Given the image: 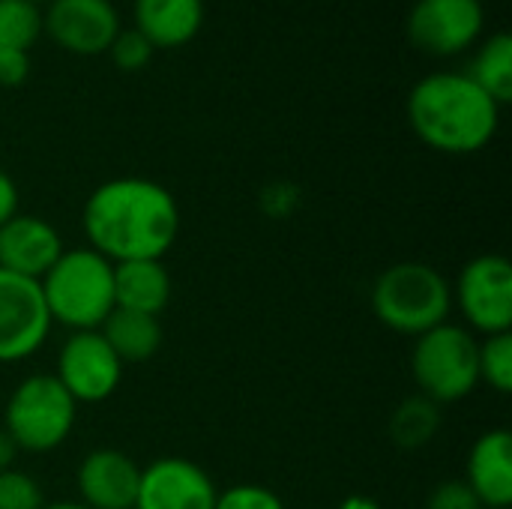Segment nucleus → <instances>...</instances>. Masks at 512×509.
Here are the masks:
<instances>
[{
	"label": "nucleus",
	"mask_w": 512,
	"mask_h": 509,
	"mask_svg": "<svg viewBox=\"0 0 512 509\" xmlns=\"http://www.w3.org/2000/svg\"><path fill=\"white\" fill-rule=\"evenodd\" d=\"M111 57H114V63L120 66V69H126V72H138V69H144L147 63H150V57H153V45L132 27V30H123L120 27V33L114 36V42H111Z\"/></svg>",
	"instance_id": "393cba45"
},
{
	"label": "nucleus",
	"mask_w": 512,
	"mask_h": 509,
	"mask_svg": "<svg viewBox=\"0 0 512 509\" xmlns=\"http://www.w3.org/2000/svg\"><path fill=\"white\" fill-rule=\"evenodd\" d=\"M441 429V405L426 396H408L390 417V438L402 450L426 447Z\"/></svg>",
	"instance_id": "aec40b11"
},
{
	"label": "nucleus",
	"mask_w": 512,
	"mask_h": 509,
	"mask_svg": "<svg viewBox=\"0 0 512 509\" xmlns=\"http://www.w3.org/2000/svg\"><path fill=\"white\" fill-rule=\"evenodd\" d=\"M171 273L162 261L114 264V309L159 318L171 303Z\"/></svg>",
	"instance_id": "f3484780"
},
{
	"label": "nucleus",
	"mask_w": 512,
	"mask_h": 509,
	"mask_svg": "<svg viewBox=\"0 0 512 509\" xmlns=\"http://www.w3.org/2000/svg\"><path fill=\"white\" fill-rule=\"evenodd\" d=\"M54 378L78 405H96L117 393L123 381V363L99 330H78L60 345Z\"/></svg>",
	"instance_id": "6e6552de"
},
{
	"label": "nucleus",
	"mask_w": 512,
	"mask_h": 509,
	"mask_svg": "<svg viewBox=\"0 0 512 509\" xmlns=\"http://www.w3.org/2000/svg\"><path fill=\"white\" fill-rule=\"evenodd\" d=\"M411 375L420 387V396L432 399L435 405H450L471 396L480 387L477 336L453 321L432 327L414 342Z\"/></svg>",
	"instance_id": "39448f33"
},
{
	"label": "nucleus",
	"mask_w": 512,
	"mask_h": 509,
	"mask_svg": "<svg viewBox=\"0 0 512 509\" xmlns=\"http://www.w3.org/2000/svg\"><path fill=\"white\" fill-rule=\"evenodd\" d=\"M408 123L426 147L468 156L495 138L501 105L468 72H432L408 93Z\"/></svg>",
	"instance_id": "f03ea898"
},
{
	"label": "nucleus",
	"mask_w": 512,
	"mask_h": 509,
	"mask_svg": "<svg viewBox=\"0 0 512 509\" xmlns=\"http://www.w3.org/2000/svg\"><path fill=\"white\" fill-rule=\"evenodd\" d=\"M18 213V186L15 180L0 168V225L9 222Z\"/></svg>",
	"instance_id": "cd10ccee"
},
{
	"label": "nucleus",
	"mask_w": 512,
	"mask_h": 509,
	"mask_svg": "<svg viewBox=\"0 0 512 509\" xmlns=\"http://www.w3.org/2000/svg\"><path fill=\"white\" fill-rule=\"evenodd\" d=\"M426 509H483V504L465 480H447L432 489Z\"/></svg>",
	"instance_id": "a878e982"
},
{
	"label": "nucleus",
	"mask_w": 512,
	"mask_h": 509,
	"mask_svg": "<svg viewBox=\"0 0 512 509\" xmlns=\"http://www.w3.org/2000/svg\"><path fill=\"white\" fill-rule=\"evenodd\" d=\"M453 306L465 315L468 327L495 336L510 333L512 327V267L498 252H486L471 258L456 285H453Z\"/></svg>",
	"instance_id": "0eeeda50"
},
{
	"label": "nucleus",
	"mask_w": 512,
	"mask_h": 509,
	"mask_svg": "<svg viewBox=\"0 0 512 509\" xmlns=\"http://www.w3.org/2000/svg\"><path fill=\"white\" fill-rule=\"evenodd\" d=\"M498 105H507L512 99V36L510 33H492L468 72Z\"/></svg>",
	"instance_id": "6ab92c4d"
},
{
	"label": "nucleus",
	"mask_w": 512,
	"mask_h": 509,
	"mask_svg": "<svg viewBox=\"0 0 512 509\" xmlns=\"http://www.w3.org/2000/svg\"><path fill=\"white\" fill-rule=\"evenodd\" d=\"M42 33V12L30 0H0V45L30 51Z\"/></svg>",
	"instance_id": "412c9836"
},
{
	"label": "nucleus",
	"mask_w": 512,
	"mask_h": 509,
	"mask_svg": "<svg viewBox=\"0 0 512 509\" xmlns=\"http://www.w3.org/2000/svg\"><path fill=\"white\" fill-rule=\"evenodd\" d=\"M375 318L402 336H423L432 327L450 321L453 285L423 261H402L387 267L372 285Z\"/></svg>",
	"instance_id": "20e7f679"
},
{
	"label": "nucleus",
	"mask_w": 512,
	"mask_h": 509,
	"mask_svg": "<svg viewBox=\"0 0 512 509\" xmlns=\"http://www.w3.org/2000/svg\"><path fill=\"white\" fill-rule=\"evenodd\" d=\"M78 402L51 372L27 375L3 408V429L21 453H51L72 435Z\"/></svg>",
	"instance_id": "423d86ee"
},
{
	"label": "nucleus",
	"mask_w": 512,
	"mask_h": 509,
	"mask_svg": "<svg viewBox=\"0 0 512 509\" xmlns=\"http://www.w3.org/2000/svg\"><path fill=\"white\" fill-rule=\"evenodd\" d=\"M216 483L210 474L183 456H162L153 465L141 468L138 509H213Z\"/></svg>",
	"instance_id": "9b49d317"
},
{
	"label": "nucleus",
	"mask_w": 512,
	"mask_h": 509,
	"mask_svg": "<svg viewBox=\"0 0 512 509\" xmlns=\"http://www.w3.org/2000/svg\"><path fill=\"white\" fill-rule=\"evenodd\" d=\"M480 384L501 396L512 390V333H495L480 342Z\"/></svg>",
	"instance_id": "4be33fe9"
},
{
	"label": "nucleus",
	"mask_w": 512,
	"mask_h": 509,
	"mask_svg": "<svg viewBox=\"0 0 512 509\" xmlns=\"http://www.w3.org/2000/svg\"><path fill=\"white\" fill-rule=\"evenodd\" d=\"M42 509H90V507H84L81 501H60V504H45Z\"/></svg>",
	"instance_id": "7c9ffc66"
},
{
	"label": "nucleus",
	"mask_w": 512,
	"mask_h": 509,
	"mask_svg": "<svg viewBox=\"0 0 512 509\" xmlns=\"http://www.w3.org/2000/svg\"><path fill=\"white\" fill-rule=\"evenodd\" d=\"M51 333V315L36 279L0 270V363L33 357Z\"/></svg>",
	"instance_id": "1a4fd4ad"
},
{
	"label": "nucleus",
	"mask_w": 512,
	"mask_h": 509,
	"mask_svg": "<svg viewBox=\"0 0 512 509\" xmlns=\"http://www.w3.org/2000/svg\"><path fill=\"white\" fill-rule=\"evenodd\" d=\"M18 447H15V441L6 435V429L0 426V471H9V468H15V459H18Z\"/></svg>",
	"instance_id": "c85d7f7f"
},
{
	"label": "nucleus",
	"mask_w": 512,
	"mask_h": 509,
	"mask_svg": "<svg viewBox=\"0 0 512 509\" xmlns=\"http://www.w3.org/2000/svg\"><path fill=\"white\" fill-rule=\"evenodd\" d=\"M90 249L111 264L162 261L180 234L177 198L147 177H114L99 183L81 210Z\"/></svg>",
	"instance_id": "f257e3e1"
},
{
	"label": "nucleus",
	"mask_w": 512,
	"mask_h": 509,
	"mask_svg": "<svg viewBox=\"0 0 512 509\" xmlns=\"http://www.w3.org/2000/svg\"><path fill=\"white\" fill-rule=\"evenodd\" d=\"M483 24L480 0H417L408 15V36L426 54L453 57L480 39Z\"/></svg>",
	"instance_id": "9d476101"
},
{
	"label": "nucleus",
	"mask_w": 512,
	"mask_h": 509,
	"mask_svg": "<svg viewBox=\"0 0 512 509\" xmlns=\"http://www.w3.org/2000/svg\"><path fill=\"white\" fill-rule=\"evenodd\" d=\"M213 509H285L282 498L258 483H234L216 495Z\"/></svg>",
	"instance_id": "b1692460"
},
{
	"label": "nucleus",
	"mask_w": 512,
	"mask_h": 509,
	"mask_svg": "<svg viewBox=\"0 0 512 509\" xmlns=\"http://www.w3.org/2000/svg\"><path fill=\"white\" fill-rule=\"evenodd\" d=\"M30 75V57L18 48L0 45V87H18Z\"/></svg>",
	"instance_id": "bb28decb"
},
{
	"label": "nucleus",
	"mask_w": 512,
	"mask_h": 509,
	"mask_svg": "<svg viewBox=\"0 0 512 509\" xmlns=\"http://www.w3.org/2000/svg\"><path fill=\"white\" fill-rule=\"evenodd\" d=\"M42 30L72 54H102L120 33V15L111 0H51Z\"/></svg>",
	"instance_id": "f8f14e48"
},
{
	"label": "nucleus",
	"mask_w": 512,
	"mask_h": 509,
	"mask_svg": "<svg viewBox=\"0 0 512 509\" xmlns=\"http://www.w3.org/2000/svg\"><path fill=\"white\" fill-rule=\"evenodd\" d=\"M465 483L483 509H510L512 504V435L510 429L483 432L468 453Z\"/></svg>",
	"instance_id": "2eb2a0df"
},
{
	"label": "nucleus",
	"mask_w": 512,
	"mask_h": 509,
	"mask_svg": "<svg viewBox=\"0 0 512 509\" xmlns=\"http://www.w3.org/2000/svg\"><path fill=\"white\" fill-rule=\"evenodd\" d=\"M30 3H39V0H30ZM48 3H51V0H48Z\"/></svg>",
	"instance_id": "2f4dec72"
},
{
	"label": "nucleus",
	"mask_w": 512,
	"mask_h": 509,
	"mask_svg": "<svg viewBox=\"0 0 512 509\" xmlns=\"http://www.w3.org/2000/svg\"><path fill=\"white\" fill-rule=\"evenodd\" d=\"M51 324L72 333L99 330L114 312V264L96 249H63L54 267L39 279Z\"/></svg>",
	"instance_id": "7ed1b4c3"
},
{
	"label": "nucleus",
	"mask_w": 512,
	"mask_h": 509,
	"mask_svg": "<svg viewBox=\"0 0 512 509\" xmlns=\"http://www.w3.org/2000/svg\"><path fill=\"white\" fill-rule=\"evenodd\" d=\"M60 255L63 237L48 219L15 213L0 225V270L39 282Z\"/></svg>",
	"instance_id": "4468645a"
},
{
	"label": "nucleus",
	"mask_w": 512,
	"mask_h": 509,
	"mask_svg": "<svg viewBox=\"0 0 512 509\" xmlns=\"http://www.w3.org/2000/svg\"><path fill=\"white\" fill-rule=\"evenodd\" d=\"M336 509H384L375 498H369V495H348L342 504Z\"/></svg>",
	"instance_id": "c756f323"
},
{
	"label": "nucleus",
	"mask_w": 512,
	"mask_h": 509,
	"mask_svg": "<svg viewBox=\"0 0 512 509\" xmlns=\"http://www.w3.org/2000/svg\"><path fill=\"white\" fill-rule=\"evenodd\" d=\"M102 339L120 357V363H144L162 348V324L153 315L114 309L99 327Z\"/></svg>",
	"instance_id": "a211bd4d"
},
{
	"label": "nucleus",
	"mask_w": 512,
	"mask_h": 509,
	"mask_svg": "<svg viewBox=\"0 0 512 509\" xmlns=\"http://www.w3.org/2000/svg\"><path fill=\"white\" fill-rule=\"evenodd\" d=\"M132 509H138V507H132Z\"/></svg>",
	"instance_id": "473e14b6"
},
{
	"label": "nucleus",
	"mask_w": 512,
	"mask_h": 509,
	"mask_svg": "<svg viewBox=\"0 0 512 509\" xmlns=\"http://www.w3.org/2000/svg\"><path fill=\"white\" fill-rule=\"evenodd\" d=\"M204 0H135V30L153 48H180L198 36Z\"/></svg>",
	"instance_id": "dca6fc26"
},
{
	"label": "nucleus",
	"mask_w": 512,
	"mask_h": 509,
	"mask_svg": "<svg viewBox=\"0 0 512 509\" xmlns=\"http://www.w3.org/2000/svg\"><path fill=\"white\" fill-rule=\"evenodd\" d=\"M45 507V498H42V489L39 483L18 471V468H9V471H0V509H42Z\"/></svg>",
	"instance_id": "5701e85b"
},
{
	"label": "nucleus",
	"mask_w": 512,
	"mask_h": 509,
	"mask_svg": "<svg viewBox=\"0 0 512 509\" xmlns=\"http://www.w3.org/2000/svg\"><path fill=\"white\" fill-rule=\"evenodd\" d=\"M81 504L90 509H132L138 498L141 468L114 447L90 450L75 474Z\"/></svg>",
	"instance_id": "ddd939ff"
}]
</instances>
